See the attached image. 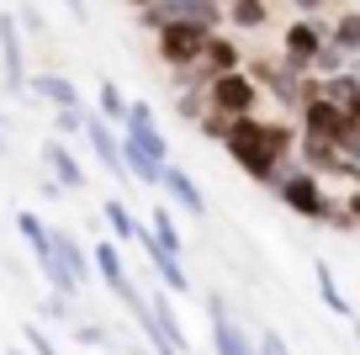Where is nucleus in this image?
Segmentation results:
<instances>
[{"mask_svg":"<svg viewBox=\"0 0 360 355\" xmlns=\"http://www.w3.org/2000/svg\"><path fill=\"white\" fill-rule=\"evenodd\" d=\"M297 144H302V138H297L286 123H265L259 111L228 123V138H223L228 159H233L249 180H259V186H270V191L286 186V159L297 154Z\"/></svg>","mask_w":360,"mask_h":355,"instance_id":"obj_1","label":"nucleus"},{"mask_svg":"<svg viewBox=\"0 0 360 355\" xmlns=\"http://www.w3.org/2000/svg\"><path fill=\"white\" fill-rule=\"evenodd\" d=\"M217 22H228L223 0H159V6L138 11L143 32H165V27H207V32H217Z\"/></svg>","mask_w":360,"mask_h":355,"instance_id":"obj_2","label":"nucleus"},{"mask_svg":"<svg viewBox=\"0 0 360 355\" xmlns=\"http://www.w3.org/2000/svg\"><path fill=\"white\" fill-rule=\"evenodd\" d=\"M276 197H281L286 207L297 212V218H313V223H334V228H345V207H339V201L323 191V180H318L313 170H297V175H286V186L276 191Z\"/></svg>","mask_w":360,"mask_h":355,"instance_id":"obj_3","label":"nucleus"},{"mask_svg":"<svg viewBox=\"0 0 360 355\" xmlns=\"http://www.w3.org/2000/svg\"><path fill=\"white\" fill-rule=\"evenodd\" d=\"M90 260H96V270H101L106 292H112V297L122 302L133 318H143V313H148V297L133 287V276H127V266H122V249H117V239H96V244H90Z\"/></svg>","mask_w":360,"mask_h":355,"instance_id":"obj_4","label":"nucleus"},{"mask_svg":"<svg viewBox=\"0 0 360 355\" xmlns=\"http://www.w3.org/2000/svg\"><path fill=\"white\" fill-rule=\"evenodd\" d=\"M255 106H259V85L249 80V69L217 75L212 85H207V111H217V117H228V123H238V117H255Z\"/></svg>","mask_w":360,"mask_h":355,"instance_id":"obj_5","label":"nucleus"},{"mask_svg":"<svg viewBox=\"0 0 360 355\" xmlns=\"http://www.w3.org/2000/svg\"><path fill=\"white\" fill-rule=\"evenodd\" d=\"M302 133L307 138H328V144H345L349 133V111L339 106V101H328L323 90H307V106H302Z\"/></svg>","mask_w":360,"mask_h":355,"instance_id":"obj_6","label":"nucleus"},{"mask_svg":"<svg viewBox=\"0 0 360 355\" xmlns=\"http://www.w3.org/2000/svg\"><path fill=\"white\" fill-rule=\"evenodd\" d=\"M233 69H244V54H238V43H233V37H217V32H212L207 54L196 58L191 69H180V80H186V85H212L217 75H233Z\"/></svg>","mask_w":360,"mask_h":355,"instance_id":"obj_7","label":"nucleus"},{"mask_svg":"<svg viewBox=\"0 0 360 355\" xmlns=\"http://www.w3.org/2000/svg\"><path fill=\"white\" fill-rule=\"evenodd\" d=\"M328 43V32L318 27V16H302V22H292L286 27V37H281V58L297 69V75H313V58H318V48Z\"/></svg>","mask_w":360,"mask_h":355,"instance_id":"obj_8","label":"nucleus"},{"mask_svg":"<svg viewBox=\"0 0 360 355\" xmlns=\"http://www.w3.org/2000/svg\"><path fill=\"white\" fill-rule=\"evenodd\" d=\"M85 144H90V154L101 159V170L112 180H133L127 175V159H122V138L112 133V123H106L101 111H85Z\"/></svg>","mask_w":360,"mask_h":355,"instance_id":"obj_9","label":"nucleus"},{"mask_svg":"<svg viewBox=\"0 0 360 355\" xmlns=\"http://www.w3.org/2000/svg\"><path fill=\"white\" fill-rule=\"evenodd\" d=\"M154 37H159V58L175 64V69H191L196 58L207 54V43H212L207 27H165V32H154Z\"/></svg>","mask_w":360,"mask_h":355,"instance_id":"obj_10","label":"nucleus"},{"mask_svg":"<svg viewBox=\"0 0 360 355\" xmlns=\"http://www.w3.org/2000/svg\"><path fill=\"white\" fill-rule=\"evenodd\" d=\"M207 323H212V350L217 355H259L249 344V334L238 329V318H228V302L217 292H207Z\"/></svg>","mask_w":360,"mask_h":355,"instance_id":"obj_11","label":"nucleus"},{"mask_svg":"<svg viewBox=\"0 0 360 355\" xmlns=\"http://www.w3.org/2000/svg\"><path fill=\"white\" fill-rule=\"evenodd\" d=\"M138 249H143V260L154 266V276H159L165 292H186V287H191V276H186V255H169L154 233H148V223H143V233H138Z\"/></svg>","mask_w":360,"mask_h":355,"instance_id":"obj_12","label":"nucleus"},{"mask_svg":"<svg viewBox=\"0 0 360 355\" xmlns=\"http://www.w3.org/2000/svg\"><path fill=\"white\" fill-rule=\"evenodd\" d=\"M0 69H6V90H27V54L11 11H0Z\"/></svg>","mask_w":360,"mask_h":355,"instance_id":"obj_13","label":"nucleus"},{"mask_svg":"<svg viewBox=\"0 0 360 355\" xmlns=\"http://www.w3.org/2000/svg\"><path fill=\"white\" fill-rule=\"evenodd\" d=\"M43 170H48V180H58L64 191L85 186V165L75 159V149H69L64 138H48V144H43Z\"/></svg>","mask_w":360,"mask_h":355,"instance_id":"obj_14","label":"nucleus"},{"mask_svg":"<svg viewBox=\"0 0 360 355\" xmlns=\"http://www.w3.org/2000/svg\"><path fill=\"white\" fill-rule=\"evenodd\" d=\"M27 90H32L37 101H48L53 111H85V101H79V90H75V80H64V75H32L27 80Z\"/></svg>","mask_w":360,"mask_h":355,"instance_id":"obj_15","label":"nucleus"},{"mask_svg":"<svg viewBox=\"0 0 360 355\" xmlns=\"http://www.w3.org/2000/svg\"><path fill=\"white\" fill-rule=\"evenodd\" d=\"M165 197H169V207H180L186 218H207V197H202V186H196L191 175L180 165H169L165 170Z\"/></svg>","mask_w":360,"mask_h":355,"instance_id":"obj_16","label":"nucleus"},{"mask_svg":"<svg viewBox=\"0 0 360 355\" xmlns=\"http://www.w3.org/2000/svg\"><path fill=\"white\" fill-rule=\"evenodd\" d=\"M16 233H22V244L37 255V266H48V260H53V228H48L37 212H16Z\"/></svg>","mask_w":360,"mask_h":355,"instance_id":"obj_17","label":"nucleus"},{"mask_svg":"<svg viewBox=\"0 0 360 355\" xmlns=\"http://www.w3.org/2000/svg\"><path fill=\"white\" fill-rule=\"evenodd\" d=\"M101 218H106V228H112L117 244H138V233H143V218H133V212H127L117 197H106V201H101Z\"/></svg>","mask_w":360,"mask_h":355,"instance_id":"obj_18","label":"nucleus"},{"mask_svg":"<svg viewBox=\"0 0 360 355\" xmlns=\"http://www.w3.org/2000/svg\"><path fill=\"white\" fill-rule=\"evenodd\" d=\"M148 233H154L169 255H186V233H180V223H175V212H169V207H154V212H148Z\"/></svg>","mask_w":360,"mask_h":355,"instance_id":"obj_19","label":"nucleus"},{"mask_svg":"<svg viewBox=\"0 0 360 355\" xmlns=\"http://www.w3.org/2000/svg\"><path fill=\"white\" fill-rule=\"evenodd\" d=\"M148 308H154V318H159V329L169 334V344H175L180 355L191 350V344H186V323L175 318V308H169V292H154V297H148Z\"/></svg>","mask_w":360,"mask_h":355,"instance_id":"obj_20","label":"nucleus"},{"mask_svg":"<svg viewBox=\"0 0 360 355\" xmlns=\"http://www.w3.org/2000/svg\"><path fill=\"white\" fill-rule=\"evenodd\" d=\"M228 22H233L238 32H259V27L270 22V6L265 0H233V6H228Z\"/></svg>","mask_w":360,"mask_h":355,"instance_id":"obj_21","label":"nucleus"},{"mask_svg":"<svg viewBox=\"0 0 360 355\" xmlns=\"http://www.w3.org/2000/svg\"><path fill=\"white\" fill-rule=\"evenodd\" d=\"M313 276H318V297H323V308H328V313H339V318H355V308H349V302H345V292L334 287V270H328L323 260L313 266Z\"/></svg>","mask_w":360,"mask_h":355,"instance_id":"obj_22","label":"nucleus"},{"mask_svg":"<svg viewBox=\"0 0 360 355\" xmlns=\"http://www.w3.org/2000/svg\"><path fill=\"white\" fill-rule=\"evenodd\" d=\"M328 43L345 48L349 58H360V11H345L334 27H328Z\"/></svg>","mask_w":360,"mask_h":355,"instance_id":"obj_23","label":"nucleus"},{"mask_svg":"<svg viewBox=\"0 0 360 355\" xmlns=\"http://www.w3.org/2000/svg\"><path fill=\"white\" fill-rule=\"evenodd\" d=\"M127 144L133 149H143L148 159H159V165H169V144H165V133H159V127H127Z\"/></svg>","mask_w":360,"mask_h":355,"instance_id":"obj_24","label":"nucleus"},{"mask_svg":"<svg viewBox=\"0 0 360 355\" xmlns=\"http://www.w3.org/2000/svg\"><path fill=\"white\" fill-rule=\"evenodd\" d=\"M349 64H355V58H349L345 54V48H334V43H323V48H318V58H313V75L318 80H328V75H345V69Z\"/></svg>","mask_w":360,"mask_h":355,"instance_id":"obj_25","label":"nucleus"},{"mask_svg":"<svg viewBox=\"0 0 360 355\" xmlns=\"http://www.w3.org/2000/svg\"><path fill=\"white\" fill-rule=\"evenodd\" d=\"M127 106H133V101H127L112 80H101V117L106 123H127Z\"/></svg>","mask_w":360,"mask_h":355,"instance_id":"obj_26","label":"nucleus"},{"mask_svg":"<svg viewBox=\"0 0 360 355\" xmlns=\"http://www.w3.org/2000/svg\"><path fill=\"white\" fill-rule=\"evenodd\" d=\"M37 313H43L48 323H64V318H69V297H64V292H48V297H43V308H37Z\"/></svg>","mask_w":360,"mask_h":355,"instance_id":"obj_27","label":"nucleus"},{"mask_svg":"<svg viewBox=\"0 0 360 355\" xmlns=\"http://www.w3.org/2000/svg\"><path fill=\"white\" fill-rule=\"evenodd\" d=\"M259 355H292V344L281 340V329H259V344H255Z\"/></svg>","mask_w":360,"mask_h":355,"instance_id":"obj_28","label":"nucleus"},{"mask_svg":"<svg viewBox=\"0 0 360 355\" xmlns=\"http://www.w3.org/2000/svg\"><path fill=\"white\" fill-rule=\"evenodd\" d=\"M53 127H58L53 138H64V133H85V111H53Z\"/></svg>","mask_w":360,"mask_h":355,"instance_id":"obj_29","label":"nucleus"},{"mask_svg":"<svg viewBox=\"0 0 360 355\" xmlns=\"http://www.w3.org/2000/svg\"><path fill=\"white\" fill-rule=\"evenodd\" d=\"M75 340L90 344V350H106V329L101 323H75Z\"/></svg>","mask_w":360,"mask_h":355,"instance_id":"obj_30","label":"nucleus"},{"mask_svg":"<svg viewBox=\"0 0 360 355\" xmlns=\"http://www.w3.org/2000/svg\"><path fill=\"white\" fill-rule=\"evenodd\" d=\"M127 127H159L154 106H148V101H133V106H127Z\"/></svg>","mask_w":360,"mask_h":355,"instance_id":"obj_31","label":"nucleus"},{"mask_svg":"<svg viewBox=\"0 0 360 355\" xmlns=\"http://www.w3.org/2000/svg\"><path fill=\"white\" fill-rule=\"evenodd\" d=\"M202 133L223 144V138H228V117H217V111H202Z\"/></svg>","mask_w":360,"mask_h":355,"instance_id":"obj_32","label":"nucleus"},{"mask_svg":"<svg viewBox=\"0 0 360 355\" xmlns=\"http://www.w3.org/2000/svg\"><path fill=\"white\" fill-rule=\"evenodd\" d=\"M339 207H345V228H360V186L345 191V201H339Z\"/></svg>","mask_w":360,"mask_h":355,"instance_id":"obj_33","label":"nucleus"},{"mask_svg":"<svg viewBox=\"0 0 360 355\" xmlns=\"http://www.w3.org/2000/svg\"><path fill=\"white\" fill-rule=\"evenodd\" d=\"M22 27H27V32H43V16H37L32 6H27V11H22Z\"/></svg>","mask_w":360,"mask_h":355,"instance_id":"obj_34","label":"nucleus"},{"mask_svg":"<svg viewBox=\"0 0 360 355\" xmlns=\"http://www.w3.org/2000/svg\"><path fill=\"white\" fill-rule=\"evenodd\" d=\"M292 6H297L302 16H318V6H323V0H292Z\"/></svg>","mask_w":360,"mask_h":355,"instance_id":"obj_35","label":"nucleus"},{"mask_svg":"<svg viewBox=\"0 0 360 355\" xmlns=\"http://www.w3.org/2000/svg\"><path fill=\"white\" fill-rule=\"evenodd\" d=\"M345 111H349V117L360 123V80H355V96H349V106H345Z\"/></svg>","mask_w":360,"mask_h":355,"instance_id":"obj_36","label":"nucleus"},{"mask_svg":"<svg viewBox=\"0 0 360 355\" xmlns=\"http://www.w3.org/2000/svg\"><path fill=\"white\" fill-rule=\"evenodd\" d=\"M64 6H69L75 16H85V11H90V0H64Z\"/></svg>","mask_w":360,"mask_h":355,"instance_id":"obj_37","label":"nucleus"},{"mask_svg":"<svg viewBox=\"0 0 360 355\" xmlns=\"http://www.w3.org/2000/svg\"><path fill=\"white\" fill-rule=\"evenodd\" d=\"M127 6H133V11H148V6H159V0H127Z\"/></svg>","mask_w":360,"mask_h":355,"instance_id":"obj_38","label":"nucleus"},{"mask_svg":"<svg viewBox=\"0 0 360 355\" xmlns=\"http://www.w3.org/2000/svg\"><path fill=\"white\" fill-rule=\"evenodd\" d=\"M0 154H6V117H0Z\"/></svg>","mask_w":360,"mask_h":355,"instance_id":"obj_39","label":"nucleus"},{"mask_svg":"<svg viewBox=\"0 0 360 355\" xmlns=\"http://www.w3.org/2000/svg\"><path fill=\"white\" fill-rule=\"evenodd\" d=\"M223 6H233V0H223Z\"/></svg>","mask_w":360,"mask_h":355,"instance_id":"obj_40","label":"nucleus"},{"mask_svg":"<svg viewBox=\"0 0 360 355\" xmlns=\"http://www.w3.org/2000/svg\"><path fill=\"white\" fill-rule=\"evenodd\" d=\"M96 355H101V350H96Z\"/></svg>","mask_w":360,"mask_h":355,"instance_id":"obj_41","label":"nucleus"}]
</instances>
